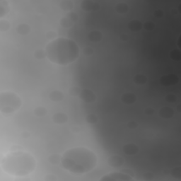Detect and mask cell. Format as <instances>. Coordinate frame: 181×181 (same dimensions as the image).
<instances>
[{
	"label": "cell",
	"mask_w": 181,
	"mask_h": 181,
	"mask_svg": "<svg viewBox=\"0 0 181 181\" xmlns=\"http://www.w3.org/2000/svg\"><path fill=\"white\" fill-rule=\"evenodd\" d=\"M64 168L74 173L90 171L97 163V157L92 151L84 147H75L66 151L61 158Z\"/></svg>",
	"instance_id": "cell-1"
},
{
	"label": "cell",
	"mask_w": 181,
	"mask_h": 181,
	"mask_svg": "<svg viewBox=\"0 0 181 181\" xmlns=\"http://www.w3.org/2000/svg\"><path fill=\"white\" fill-rule=\"evenodd\" d=\"M45 53L50 61L59 65L72 63L78 58L79 50L74 41L58 38L51 41L46 47Z\"/></svg>",
	"instance_id": "cell-2"
},
{
	"label": "cell",
	"mask_w": 181,
	"mask_h": 181,
	"mask_svg": "<svg viewBox=\"0 0 181 181\" xmlns=\"http://www.w3.org/2000/svg\"><path fill=\"white\" fill-rule=\"evenodd\" d=\"M36 160L30 153L21 151H13L2 158V168L5 172L14 176H25L36 168Z\"/></svg>",
	"instance_id": "cell-3"
},
{
	"label": "cell",
	"mask_w": 181,
	"mask_h": 181,
	"mask_svg": "<svg viewBox=\"0 0 181 181\" xmlns=\"http://www.w3.org/2000/svg\"><path fill=\"white\" fill-rule=\"evenodd\" d=\"M21 106V100L18 95L11 91H4L0 93V112L8 117L18 110Z\"/></svg>",
	"instance_id": "cell-4"
},
{
	"label": "cell",
	"mask_w": 181,
	"mask_h": 181,
	"mask_svg": "<svg viewBox=\"0 0 181 181\" xmlns=\"http://www.w3.org/2000/svg\"><path fill=\"white\" fill-rule=\"evenodd\" d=\"M101 181H132L133 178L127 173L121 172H113L104 175L100 179Z\"/></svg>",
	"instance_id": "cell-5"
},
{
	"label": "cell",
	"mask_w": 181,
	"mask_h": 181,
	"mask_svg": "<svg viewBox=\"0 0 181 181\" xmlns=\"http://www.w3.org/2000/svg\"><path fill=\"white\" fill-rule=\"evenodd\" d=\"M79 97L85 103H93L96 100V96L90 89H82L79 93Z\"/></svg>",
	"instance_id": "cell-6"
},
{
	"label": "cell",
	"mask_w": 181,
	"mask_h": 181,
	"mask_svg": "<svg viewBox=\"0 0 181 181\" xmlns=\"http://www.w3.org/2000/svg\"><path fill=\"white\" fill-rule=\"evenodd\" d=\"M81 9L84 11H95L100 9V4L93 0H84L81 3Z\"/></svg>",
	"instance_id": "cell-7"
},
{
	"label": "cell",
	"mask_w": 181,
	"mask_h": 181,
	"mask_svg": "<svg viewBox=\"0 0 181 181\" xmlns=\"http://www.w3.org/2000/svg\"><path fill=\"white\" fill-rule=\"evenodd\" d=\"M108 164L114 168H119L123 166L125 163V160L122 157L119 155H113L108 158Z\"/></svg>",
	"instance_id": "cell-8"
},
{
	"label": "cell",
	"mask_w": 181,
	"mask_h": 181,
	"mask_svg": "<svg viewBox=\"0 0 181 181\" xmlns=\"http://www.w3.org/2000/svg\"><path fill=\"white\" fill-rule=\"evenodd\" d=\"M178 81V78L177 76L174 74H169V75L163 76L160 79V82L163 86H171L173 84H176Z\"/></svg>",
	"instance_id": "cell-9"
},
{
	"label": "cell",
	"mask_w": 181,
	"mask_h": 181,
	"mask_svg": "<svg viewBox=\"0 0 181 181\" xmlns=\"http://www.w3.org/2000/svg\"><path fill=\"white\" fill-rule=\"evenodd\" d=\"M123 152L127 155H135L139 152V147L135 144L130 143L124 146L123 149Z\"/></svg>",
	"instance_id": "cell-10"
},
{
	"label": "cell",
	"mask_w": 181,
	"mask_h": 181,
	"mask_svg": "<svg viewBox=\"0 0 181 181\" xmlns=\"http://www.w3.org/2000/svg\"><path fill=\"white\" fill-rule=\"evenodd\" d=\"M68 120L67 116L63 113H57L53 116V122L58 125H63Z\"/></svg>",
	"instance_id": "cell-11"
},
{
	"label": "cell",
	"mask_w": 181,
	"mask_h": 181,
	"mask_svg": "<svg viewBox=\"0 0 181 181\" xmlns=\"http://www.w3.org/2000/svg\"><path fill=\"white\" fill-rule=\"evenodd\" d=\"M121 100H122L123 103L127 104V105H131V104H133L136 102L137 97L132 93H126L122 96Z\"/></svg>",
	"instance_id": "cell-12"
},
{
	"label": "cell",
	"mask_w": 181,
	"mask_h": 181,
	"mask_svg": "<svg viewBox=\"0 0 181 181\" xmlns=\"http://www.w3.org/2000/svg\"><path fill=\"white\" fill-rule=\"evenodd\" d=\"M174 115V110L170 107H163L159 110V115L165 119H169Z\"/></svg>",
	"instance_id": "cell-13"
},
{
	"label": "cell",
	"mask_w": 181,
	"mask_h": 181,
	"mask_svg": "<svg viewBox=\"0 0 181 181\" xmlns=\"http://www.w3.org/2000/svg\"><path fill=\"white\" fill-rule=\"evenodd\" d=\"M88 38L89 41L93 43H97V42L101 41L103 38V35L101 32L99 31H93L89 33Z\"/></svg>",
	"instance_id": "cell-14"
},
{
	"label": "cell",
	"mask_w": 181,
	"mask_h": 181,
	"mask_svg": "<svg viewBox=\"0 0 181 181\" xmlns=\"http://www.w3.org/2000/svg\"><path fill=\"white\" fill-rule=\"evenodd\" d=\"M49 98L54 102H59L64 98V93L60 91H53L49 94Z\"/></svg>",
	"instance_id": "cell-15"
},
{
	"label": "cell",
	"mask_w": 181,
	"mask_h": 181,
	"mask_svg": "<svg viewBox=\"0 0 181 181\" xmlns=\"http://www.w3.org/2000/svg\"><path fill=\"white\" fill-rule=\"evenodd\" d=\"M16 31L21 36H26L31 32V26L26 24H21L16 27Z\"/></svg>",
	"instance_id": "cell-16"
},
{
	"label": "cell",
	"mask_w": 181,
	"mask_h": 181,
	"mask_svg": "<svg viewBox=\"0 0 181 181\" xmlns=\"http://www.w3.org/2000/svg\"><path fill=\"white\" fill-rule=\"evenodd\" d=\"M128 26H129V28H130L132 31L137 32V31H140V30L142 29L143 25L140 21L135 19V20H132V21H131L130 23H129Z\"/></svg>",
	"instance_id": "cell-17"
},
{
	"label": "cell",
	"mask_w": 181,
	"mask_h": 181,
	"mask_svg": "<svg viewBox=\"0 0 181 181\" xmlns=\"http://www.w3.org/2000/svg\"><path fill=\"white\" fill-rule=\"evenodd\" d=\"M10 10L9 4L8 2L5 0L0 1V17H3L9 13Z\"/></svg>",
	"instance_id": "cell-18"
},
{
	"label": "cell",
	"mask_w": 181,
	"mask_h": 181,
	"mask_svg": "<svg viewBox=\"0 0 181 181\" xmlns=\"http://www.w3.org/2000/svg\"><path fill=\"white\" fill-rule=\"evenodd\" d=\"M59 7L64 11H69L73 9L74 3L71 0H62L59 3Z\"/></svg>",
	"instance_id": "cell-19"
},
{
	"label": "cell",
	"mask_w": 181,
	"mask_h": 181,
	"mask_svg": "<svg viewBox=\"0 0 181 181\" xmlns=\"http://www.w3.org/2000/svg\"><path fill=\"white\" fill-rule=\"evenodd\" d=\"M115 10L119 14H125L128 11L129 6L125 2H120V3L116 4Z\"/></svg>",
	"instance_id": "cell-20"
},
{
	"label": "cell",
	"mask_w": 181,
	"mask_h": 181,
	"mask_svg": "<svg viewBox=\"0 0 181 181\" xmlns=\"http://www.w3.org/2000/svg\"><path fill=\"white\" fill-rule=\"evenodd\" d=\"M134 81H135V83L139 84V85H143V84H145L147 83V77L144 75V74H139L135 76V77H134Z\"/></svg>",
	"instance_id": "cell-21"
},
{
	"label": "cell",
	"mask_w": 181,
	"mask_h": 181,
	"mask_svg": "<svg viewBox=\"0 0 181 181\" xmlns=\"http://www.w3.org/2000/svg\"><path fill=\"white\" fill-rule=\"evenodd\" d=\"M73 23L74 22L69 18L67 15H66L65 16L62 17L60 19V25L64 28H69L73 24Z\"/></svg>",
	"instance_id": "cell-22"
},
{
	"label": "cell",
	"mask_w": 181,
	"mask_h": 181,
	"mask_svg": "<svg viewBox=\"0 0 181 181\" xmlns=\"http://www.w3.org/2000/svg\"><path fill=\"white\" fill-rule=\"evenodd\" d=\"M47 113H48V110L43 106L37 107L34 110V114L38 117H43V116L47 115Z\"/></svg>",
	"instance_id": "cell-23"
},
{
	"label": "cell",
	"mask_w": 181,
	"mask_h": 181,
	"mask_svg": "<svg viewBox=\"0 0 181 181\" xmlns=\"http://www.w3.org/2000/svg\"><path fill=\"white\" fill-rule=\"evenodd\" d=\"M10 27H11V24L7 20H1L0 21V31H7L9 30Z\"/></svg>",
	"instance_id": "cell-24"
},
{
	"label": "cell",
	"mask_w": 181,
	"mask_h": 181,
	"mask_svg": "<svg viewBox=\"0 0 181 181\" xmlns=\"http://www.w3.org/2000/svg\"><path fill=\"white\" fill-rule=\"evenodd\" d=\"M61 158H62L60 157V156H59V154H53V155L50 156L48 161H49V162L51 163V164L57 165V164H58Z\"/></svg>",
	"instance_id": "cell-25"
},
{
	"label": "cell",
	"mask_w": 181,
	"mask_h": 181,
	"mask_svg": "<svg viewBox=\"0 0 181 181\" xmlns=\"http://www.w3.org/2000/svg\"><path fill=\"white\" fill-rule=\"evenodd\" d=\"M86 121L88 124L91 125H93L98 122V118L97 116L94 115V114H88V115L86 117Z\"/></svg>",
	"instance_id": "cell-26"
},
{
	"label": "cell",
	"mask_w": 181,
	"mask_h": 181,
	"mask_svg": "<svg viewBox=\"0 0 181 181\" xmlns=\"http://www.w3.org/2000/svg\"><path fill=\"white\" fill-rule=\"evenodd\" d=\"M34 56H35V58L38 59H43L45 58L46 53H45V51L43 50L40 49L35 52Z\"/></svg>",
	"instance_id": "cell-27"
},
{
	"label": "cell",
	"mask_w": 181,
	"mask_h": 181,
	"mask_svg": "<svg viewBox=\"0 0 181 181\" xmlns=\"http://www.w3.org/2000/svg\"><path fill=\"white\" fill-rule=\"evenodd\" d=\"M170 57L173 59L174 60H178V59H180V51L178 50H174L172 51V53H170Z\"/></svg>",
	"instance_id": "cell-28"
},
{
	"label": "cell",
	"mask_w": 181,
	"mask_h": 181,
	"mask_svg": "<svg viewBox=\"0 0 181 181\" xmlns=\"http://www.w3.org/2000/svg\"><path fill=\"white\" fill-rule=\"evenodd\" d=\"M144 28L147 30V31H152V30L154 28L155 24L152 21H147L144 24Z\"/></svg>",
	"instance_id": "cell-29"
},
{
	"label": "cell",
	"mask_w": 181,
	"mask_h": 181,
	"mask_svg": "<svg viewBox=\"0 0 181 181\" xmlns=\"http://www.w3.org/2000/svg\"><path fill=\"white\" fill-rule=\"evenodd\" d=\"M166 101H168L169 103H174L176 101V96H175L174 94H168L166 96Z\"/></svg>",
	"instance_id": "cell-30"
},
{
	"label": "cell",
	"mask_w": 181,
	"mask_h": 181,
	"mask_svg": "<svg viewBox=\"0 0 181 181\" xmlns=\"http://www.w3.org/2000/svg\"><path fill=\"white\" fill-rule=\"evenodd\" d=\"M80 89H79L78 87H72L70 90H69V92H70V94L72 96H77L79 95L80 93Z\"/></svg>",
	"instance_id": "cell-31"
},
{
	"label": "cell",
	"mask_w": 181,
	"mask_h": 181,
	"mask_svg": "<svg viewBox=\"0 0 181 181\" xmlns=\"http://www.w3.org/2000/svg\"><path fill=\"white\" fill-rule=\"evenodd\" d=\"M128 127L130 129V130H135L136 128L138 127V123L136 122V121L132 120L130 122H129L127 124Z\"/></svg>",
	"instance_id": "cell-32"
},
{
	"label": "cell",
	"mask_w": 181,
	"mask_h": 181,
	"mask_svg": "<svg viewBox=\"0 0 181 181\" xmlns=\"http://www.w3.org/2000/svg\"><path fill=\"white\" fill-rule=\"evenodd\" d=\"M172 175L174 177L180 178V168L178 167V168H173V169L172 170Z\"/></svg>",
	"instance_id": "cell-33"
},
{
	"label": "cell",
	"mask_w": 181,
	"mask_h": 181,
	"mask_svg": "<svg viewBox=\"0 0 181 181\" xmlns=\"http://www.w3.org/2000/svg\"><path fill=\"white\" fill-rule=\"evenodd\" d=\"M83 53L86 56H90L93 53V50L91 48H89V47H87V48H85L84 49Z\"/></svg>",
	"instance_id": "cell-34"
},
{
	"label": "cell",
	"mask_w": 181,
	"mask_h": 181,
	"mask_svg": "<svg viewBox=\"0 0 181 181\" xmlns=\"http://www.w3.org/2000/svg\"><path fill=\"white\" fill-rule=\"evenodd\" d=\"M56 36V33L53 31H49L48 33H46V37L48 38V39H51L53 40L54 38H55Z\"/></svg>",
	"instance_id": "cell-35"
},
{
	"label": "cell",
	"mask_w": 181,
	"mask_h": 181,
	"mask_svg": "<svg viewBox=\"0 0 181 181\" xmlns=\"http://www.w3.org/2000/svg\"><path fill=\"white\" fill-rule=\"evenodd\" d=\"M154 15L157 17H158V18H162V17L163 16V15H164V13H163V10L157 9V10H156V11H155Z\"/></svg>",
	"instance_id": "cell-36"
},
{
	"label": "cell",
	"mask_w": 181,
	"mask_h": 181,
	"mask_svg": "<svg viewBox=\"0 0 181 181\" xmlns=\"http://www.w3.org/2000/svg\"><path fill=\"white\" fill-rule=\"evenodd\" d=\"M154 112H155L154 110L152 108H147V109H145L144 110L145 114L147 115H152L154 113Z\"/></svg>",
	"instance_id": "cell-37"
},
{
	"label": "cell",
	"mask_w": 181,
	"mask_h": 181,
	"mask_svg": "<svg viewBox=\"0 0 181 181\" xmlns=\"http://www.w3.org/2000/svg\"><path fill=\"white\" fill-rule=\"evenodd\" d=\"M149 176H153V175L152 174V173H144V174L143 175L144 178L145 180H152V178H149Z\"/></svg>",
	"instance_id": "cell-38"
},
{
	"label": "cell",
	"mask_w": 181,
	"mask_h": 181,
	"mask_svg": "<svg viewBox=\"0 0 181 181\" xmlns=\"http://www.w3.org/2000/svg\"><path fill=\"white\" fill-rule=\"evenodd\" d=\"M45 180H48V181H53V180H57V178H55L54 176V175H47V176L45 178Z\"/></svg>",
	"instance_id": "cell-39"
},
{
	"label": "cell",
	"mask_w": 181,
	"mask_h": 181,
	"mask_svg": "<svg viewBox=\"0 0 181 181\" xmlns=\"http://www.w3.org/2000/svg\"><path fill=\"white\" fill-rule=\"evenodd\" d=\"M120 38L123 41H128V39H129V36H127V34H122L120 36Z\"/></svg>",
	"instance_id": "cell-40"
},
{
	"label": "cell",
	"mask_w": 181,
	"mask_h": 181,
	"mask_svg": "<svg viewBox=\"0 0 181 181\" xmlns=\"http://www.w3.org/2000/svg\"><path fill=\"white\" fill-rule=\"evenodd\" d=\"M21 137L24 139H27L30 137V133L28 132H26V131H24L21 133Z\"/></svg>",
	"instance_id": "cell-41"
}]
</instances>
